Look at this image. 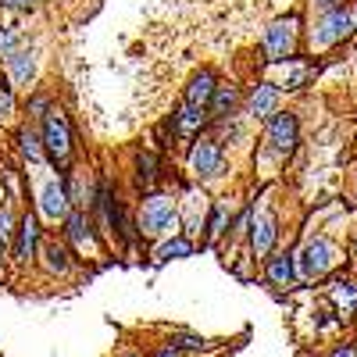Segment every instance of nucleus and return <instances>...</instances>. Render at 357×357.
Returning <instances> with one entry per match:
<instances>
[{"label": "nucleus", "instance_id": "nucleus-13", "mask_svg": "<svg viewBox=\"0 0 357 357\" xmlns=\"http://www.w3.org/2000/svg\"><path fill=\"white\" fill-rule=\"evenodd\" d=\"M247 240H250V250L254 257H268L275 250V240H279V222L272 211H254L250 218V229H247Z\"/></svg>", "mask_w": 357, "mask_h": 357}, {"label": "nucleus", "instance_id": "nucleus-2", "mask_svg": "<svg viewBox=\"0 0 357 357\" xmlns=\"http://www.w3.org/2000/svg\"><path fill=\"white\" fill-rule=\"evenodd\" d=\"M175 225H178V207H175L172 193H161V190L146 193L143 204H139V218H136L139 236H154V240H161V236L175 232Z\"/></svg>", "mask_w": 357, "mask_h": 357}, {"label": "nucleus", "instance_id": "nucleus-19", "mask_svg": "<svg viewBox=\"0 0 357 357\" xmlns=\"http://www.w3.org/2000/svg\"><path fill=\"white\" fill-rule=\"evenodd\" d=\"M264 275L272 286H293L296 279V254L293 250H272L264 257Z\"/></svg>", "mask_w": 357, "mask_h": 357}, {"label": "nucleus", "instance_id": "nucleus-25", "mask_svg": "<svg viewBox=\"0 0 357 357\" xmlns=\"http://www.w3.org/2000/svg\"><path fill=\"white\" fill-rule=\"evenodd\" d=\"M168 343H172L178 354H200V350L207 347L204 336H197V333H183V329H175V333L168 336Z\"/></svg>", "mask_w": 357, "mask_h": 357}, {"label": "nucleus", "instance_id": "nucleus-30", "mask_svg": "<svg viewBox=\"0 0 357 357\" xmlns=\"http://www.w3.org/2000/svg\"><path fill=\"white\" fill-rule=\"evenodd\" d=\"M329 357H357V347H354V343H340Z\"/></svg>", "mask_w": 357, "mask_h": 357}, {"label": "nucleus", "instance_id": "nucleus-29", "mask_svg": "<svg viewBox=\"0 0 357 357\" xmlns=\"http://www.w3.org/2000/svg\"><path fill=\"white\" fill-rule=\"evenodd\" d=\"M0 11L25 15V11H36V0H0Z\"/></svg>", "mask_w": 357, "mask_h": 357}, {"label": "nucleus", "instance_id": "nucleus-4", "mask_svg": "<svg viewBox=\"0 0 357 357\" xmlns=\"http://www.w3.org/2000/svg\"><path fill=\"white\" fill-rule=\"evenodd\" d=\"M296 33H301V18L296 15L275 18L272 25H268V33H264V57L272 65L289 61V57L296 54Z\"/></svg>", "mask_w": 357, "mask_h": 357}, {"label": "nucleus", "instance_id": "nucleus-28", "mask_svg": "<svg viewBox=\"0 0 357 357\" xmlns=\"http://www.w3.org/2000/svg\"><path fill=\"white\" fill-rule=\"evenodd\" d=\"M50 104H54V100H50L47 93H29V100H25V111H29V118H33V126H36L40 118L50 111Z\"/></svg>", "mask_w": 357, "mask_h": 357}, {"label": "nucleus", "instance_id": "nucleus-10", "mask_svg": "<svg viewBox=\"0 0 357 357\" xmlns=\"http://www.w3.org/2000/svg\"><path fill=\"white\" fill-rule=\"evenodd\" d=\"M36 257H40V264H43V272H47V275H57V279L72 275V272H75V264H79L75 250L61 240V236H50V240H40Z\"/></svg>", "mask_w": 357, "mask_h": 357}, {"label": "nucleus", "instance_id": "nucleus-35", "mask_svg": "<svg viewBox=\"0 0 357 357\" xmlns=\"http://www.w3.org/2000/svg\"><path fill=\"white\" fill-rule=\"evenodd\" d=\"M354 15H357V11H354Z\"/></svg>", "mask_w": 357, "mask_h": 357}, {"label": "nucleus", "instance_id": "nucleus-14", "mask_svg": "<svg viewBox=\"0 0 357 357\" xmlns=\"http://www.w3.org/2000/svg\"><path fill=\"white\" fill-rule=\"evenodd\" d=\"M279 111V86L275 82H257L250 86V93L243 97V114L254 118V122H264Z\"/></svg>", "mask_w": 357, "mask_h": 357}, {"label": "nucleus", "instance_id": "nucleus-15", "mask_svg": "<svg viewBox=\"0 0 357 357\" xmlns=\"http://www.w3.org/2000/svg\"><path fill=\"white\" fill-rule=\"evenodd\" d=\"M165 183V165L154 151H139L136 161H132V186L146 197V193H154L158 186Z\"/></svg>", "mask_w": 357, "mask_h": 357}, {"label": "nucleus", "instance_id": "nucleus-1", "mask_svg": "<svg viewBox=\"0 0 357 357\" xmlns=\"http://www.w3.org/2000/svg\"><path fill=\"white\" fill-rule=\"evenodd\" d=\"M40 129V143H43V158L54 172H65L72 165V151H75V136H72V118L65 107L50 104V111L36 122Z\"/></svg>", "mask_w": 357, "mask_h": 357}, {"label": "nucleus", "instance_id": "nucleus-27", "mask_svg": "<svg viewBox=\"0 0 357 357\" xmlns=\"http://www.w3.org/2000/svg\"><path fill=\"white\" fill-rule=\"evenodd\" d=\"M15 107H18V97H15V86H11V79L0 72V122L4 118H11L15 114Z\"/></svg>", "mask_w": 357, "mask_h": 357}, {"label": "nucleus", "instance_id": "nucleus-5", "mask_svg": "<svg viewBox=\"0 0 357 357\" xmlns=\"http://www.w3.org/2000/svg\"><path fill=\"white\" fill-rule=\"evenodd\" d=\"M354 29H357V15L340 4V8H329V11H321V22L314 25V47H336L343 40L354 36Z\"/></svg>", "mask_w": 357, "mask_h": 357}, {"label": "nucleus", "instance_id": "nucleus-17", "mask_svg": "<svg viewBox=\"0 0 357 357\" xmlns=\"http://www.w3.org/2000/svg\"><path fill=\"white\" fill-rule=\"evenodd\" d=\"M4 75L11 79V86L15 89H29V82L36 79V50L33 47H18V50H11L8 57H4Z\"/></svg>", "mask_w": 357, "mask_h": 357}, {"label": "nucleus", "instance_id": "nucleus-11", "mask_svg": "<svg viewBox=\"0 0 357 357\" xmlns=\"http://www.w3.org/2000/svg\"><path fill=\"white\" fill-rule=\"evenodd\" d=\"M168 122H172L178 143L197 139V136H204L207 129H211V118H207V111H204V107H193V104H186V100L168 114Z\"/></svg>", "mask_w": 357, "mask_h": 357}, {"label": "nucleus", "instance_id": "nucleus-21", "mask_svg": "<svg viewBox=\"0 0 357 357\" xmlns=\"http://www.w3.org/2000/svg\"><path fill=\"white\" fill-rule=\"evenodd\" d=\"M193 254V240L186 232H172L154 247V264H165V261H175V257H190Z\"/></svg>", "mask_w": 357, "mask_h": 357}, {"label": "nucleus", "instance_id": "nucleus-8", "mask_svg": "<svg viewBox=\"0 0 357 357\" xmlns=\"http://www.w3.org/2000/svg\"><path fill=\"white\" fill-rule=\"evenodd\" d=\"M40 240H43L40 215H36V211L18 215V222H15V240H11V261L22 264V268L33 264V261H36V250H40Z\"/></svg>", "mask_w": 357, "mask_h": 357}, {"label": "nucleus", "instance_id": "nucleus-3", "mask_svg": "<svg viewBox=\"0 0 357 357\" xmlns=\"http://www.w3.org/2000/svg\"><path fill=\"white\" fill-rule=\"evenodd\" d=\"M186 165L190 172L200 178V183H207V178H218L225 172V143L218 136H197L190 139V154H186Z\"/></svg>", "mask_w": 357, "mask_h": 357}, {"label": "nucleus", "instance_id": "nucleus-6", "mask_svg": "<svg viewBox=\"0 0 357 357\" xmlns=\"http://www.w3.org/2000/svg\"><path fill=\"white\" fill-rule=\"evenodd\" d=\"M336 264V247L325 240V236H314V240L304 243V250L296 254V275L301 279H321L329 275Z\"/></svg>", "mask_w": 357, "mask_h": 357}, {"label": "nucleus", "instance_id": "nucleus-34", "mask_svg": "<svg viewBox=\"0 0 357 357\" xmlns=\"http://www.w3.org/2000/svg\"><path fill=\"white\" fill-rule=\"evenodd\" d=\"M354 254H357V243H354Z\"/></svg>", "mask_w": 357, "mask_h": 357}, {"label": "nucleus", "instance_id": "nucleus-26", "mask_svg": "<svg viewBox=\"0 0 357 357\" xmlns=\"http://www.w3.org/2000/svg\"><path fill=\"white\" fill-rule=\"evenodd\" d=\"M25 43V36H22V29L18 25H11V22H0V57H8L11 50H18Z\"/></svg>", "mask_w": 357, "mask_h": 357}, {"label": "nucleus", "instance_id": "nucleus-20", "mask_svg": "<svg viewBox=\"0 0 357 357\" xmlns=\"http://www.w3.org/2000/svg\"><path fill=\"white\" fill-rule=\"evenodd\" d=\"M215 86H218V75H215L211 68H200V72H193V75H190L183 100H186V104H193V107H204V111H207V100H211Z\"/></svg>", "mask_w": 357, "mask_h": 357}, {"label": "nucleus", "instance_id": "nucleus-7", "mask_svg": "<svg viewBox=\"0 0 357 357\" xmlns=\"http://www.w3.org/2000/svg\"><path fill=\"white\" fill-rule=\"evenodd\" d=\"M61 240L72 247V250H97L100 243V232H97V222L89 215V207H72L61 222Z\"/></svg>", "mask_w": 357, "mask_h": 357}, {"label": "nucleus", "instance_id": "nucleus-9", "mask_svg": "<svg viewBox=\"0 0 357 357\" xmlns=\"http://www.w3.org/2000/svg\"><path fill=\"white\" fill-rule=\"evenodd\" d=\"M264 143L272 146V151L279 158L293 154L296 151V143H301V122H296V114L293 111H275L272 118H264Z\"/></svg>", "mask_w": 357, "mask_h": 357}, {"label": "nucleus", "instance_id": "nucleus-12", "mask_svg": "<svg viewBox=\"0 0 357 357\" xmlns=\"http://www.w3.org/2000/svg\"><path fill=\"white\" fill-rule=\"evenodd\" d=\"M36 211L47 218V222H65V215L72 211V200H68V193H65V186H61V178H47V183L40 186V193H36Z\"/></svg>", "mask_w": 357, "mask_h": 357}, {"label": "nucleus", "instance_id": "nucleus-24", "mask_svg": "<svg viewBox=\"0 0 357 357\" xmlns=\"http://www.w3.org/2000/svg\"><path fill=\"white\" fill-rule=\"evenodd\" d=\"M15 215L11 207H0V264H4V257L11 254V240H15Z\"/></svg>", "mask_w": 357, "mask_h": 357}, {"label": "nucleus", "instance_id": "nucleus-31", "mask_svg": "<svg viewBox=\"0 0 357 357\" xmlns=\"http://www.w3.org/2000/svg\"><path fill=\"white\" fill-rule=\"evenodd\" d=\"M154 357H183V354H178L172 343H165V347H158V354H154Z\"/></svg>", "mask_w": 357, "mask_h": 357}, {"label": "nucleus", "instance_id": "nucleus-33", "mask_svg": "<svg viewBox=\"0 0 357 357\" xmlns=\"http://www.w3.org/2000/svg\"><path fill=\"white\" fill-rule=\"evenodd\" d=\"M126 357H139V354H126Z\"/></svg>", "mask_w": 357, "mask_h": 357}, {"label": "nucleus", "instance_id": "nucleus-23", "mask_svg": "<svg viewBox=\"0 0 357 357\" xmlns=\"http://www.w3.org/2000/svg\"><path fill=\"white\" fill-rule=\"evenodd\" d=\"M333 301H336V307L343 311L340 318H354V314H357V286L347 282V279L336 282V286H333Z\"/></svg>", "mask_w": 357, "mask_h": 357}, {"label": "nucleus", "instance_id": "nucleus-16", "mask_svg": "<svg viewBox=\"0 0 357 357\" xmlns=\"http://www.w3.org/2000/svg\"><path fill=\"white\" fill-rule=\"evenodd\" d=\"M240 107H243L240 86H236V82H218L211 100H207V118H211V126H215V122H225V118L240 114Z\"/></svg>", "mask_w": 357, "mask_h": 357}, {"label": "nucleus", "instance_id": "nucleus-18", "mask_svg": "<svg viewBox=\"0 0 357 357\" xmlns=\"http://www.w3.org/2000/svg\"><path fill=\"white\" fill-rule=\"evenodd\" d=\"M11 143H15V151H18V158L25 161V165H43L47 158H43V143H40V129L33 126V122H22L15 132H11Z\"/></svg>", "mask_w": 357, "mask_h": 357}, {"label": "nucleus", "instance_id": "nucleus-32", "mask_svg": "<svg viewBox=\"0 0 357 357\" xmlns=\"http://www.w3.org/2000/svg\"><path fill=\"white\" fill-rule=\"evenodd\" d=\"M343 0H314V8H321V11H329V8H340Z\"/></svg>", "mask_w": 357, "mask_h": 357}, {"label": "nucleus", "instance_id": "nucleus-22", "mask_svg": "<svg viewBox=\"0 0 357 357\" xmlns=\"http://www.w3.org/2000/svg\"><path fill=\"white\" fill-rule=\"evenodd\" d=\"M229 225H232V207H229V200H215V204H211V215H207V222H204V243H215Z\"/></svg>", "mask_w": 357, "mask_h": 357}]
</instances>
